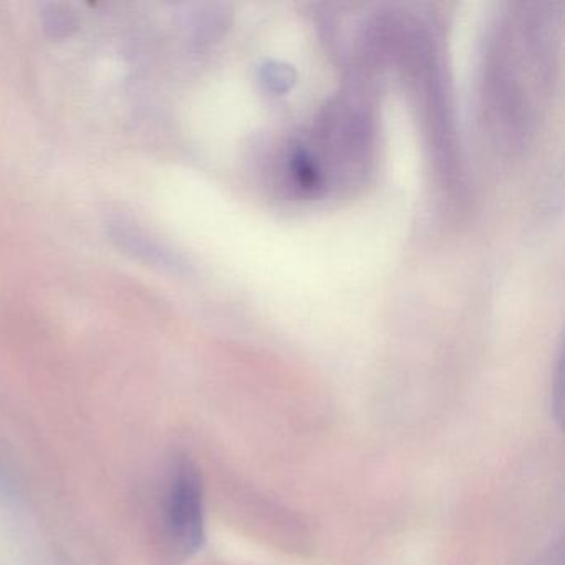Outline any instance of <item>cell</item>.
I'll return each instance as SVG.
<instances>
[{
	"mask_svg": "<svg viewBox=\"0 0 565 565\" xmlns=\"http://www.w3.org/2000/svg\"><path fill=\"white\" fill-rule=\"evenodd\" d=\"M168 522L184 551H198L204 539L203 486L193 466L181 465L174 472L168 499Z\"/></svg>",
	"mask_w": 565,
	"mask_h": 565,
	"instance_id": "obj_1",
	"label": "cell"
}]
</instances>
